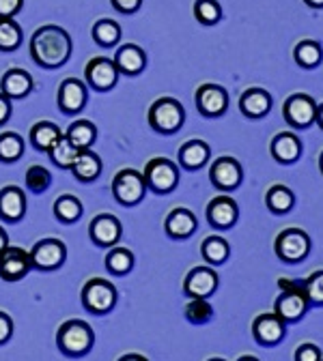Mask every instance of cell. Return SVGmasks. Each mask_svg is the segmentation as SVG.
I'll use <instances>...</instances> for the list:
<instances>
[{
    "label": "cell",
    "mask_w": 323,
    "mask_h": 361,
    "mask_svg": "<svg viewBox=\"0 0 323 361\" xmlns=\"http://www.w3.org/2000/svg\"><path fill=\"white\" fill-rule=\"evenodd\" d=\"M30 56L45 69H59L71 56V37L65 28L48 24L41 26L30 39Z\"/></svg>",
    "instance_id": "6da1fadb"
},
{
    "label": "cell",
    "mask_w": 323,
    "mask_h": 361,
    "mask_svg": "<svg viewBox=\"0 0 323 361\" xmlns=\"http://www.w3.org/2000/svg\"><path fill=\"white\" fill-rule=\"evenodd\" d=\"M95 344V331L84 321H65L57 331V346L67 357H82Z\"/></svg>",
    "instance_id": "7a4b0ae2"
},
{
    "label": "cell",
    "mask_w": 323,
    "mask_h": 361,
    "mask_svg": "<svg viewBox=\"0 0 323 361\" xmlns=\"http://www.w3.org/2000/svg\"><path fill=\"white\" fill-rule=\"evenodd\" d=\"M283 293L274 301V314H278L285 323H298L308 312V301L302 290V282L295 280H278Z\"/></svg>",
    "instance_id": "3957f363"
},
{
    "label": "cell",
    "mask_w": 323,
    "mask_h": 361,
    "mask_svg": "<svg viewBox=\"0 0 323 361\" xmlns=\"http://www.w3.org/2000/svg\"><path fill=\"white\" fill-rule=\"evenodd\" d=\"M117 288L112 282L104 280V278H93V280H88L82 288V305L86 312L90 314H98V316H104L108 312L114 310L117 305Z\"/></svg>",
    "instance_id": "277c9868"
},
{
    "label": "cell",
    "mask_w": 323,
    "mask_h": 361,
    "mask_svg": "<svg viewBox=\"0 0 323 361\" xmlns=\"http://www.w3.org/2000/svg\"><path fill=\"white\" fill-rule=\"evenodd\" d=\"M186 123V110L172 97H160L149 108V127L158 133H175Z\"/></svg>",
    "instance_id": "5b68a950"
},
{
    "label": "cell",
    "mask_w": 323,
    "mask_h": 361,
    "mask_svg": "<svg viewBox=\"0 0 323 361\" xmlns=\"http://www.w3.org/2000/svg\"><path fill=\"white\" fill-rule=\"evenodd\" d=\"M145 194H147V183H145L143 172L127 168V170H121L112 178V196L123 207L138 204L145 198Z\"/></svg>",
    "instance_id": "8992f818"
},
{
    "label": "cell",
    "mask_w": 323,
    "mask_h": 361,
    "mask_svg": "<svg viewBox=\"0 0 323 361\" xmlns=\"http://www.w3.org/2000/svg\"><path fill=\"white\" fill-rule=\"evenodd\" d=\"M145 183L149 190L158 192V194H168L177 188L179 183V170L177 164L166 159V157H155L145 166Z\"/></svg>",
    "instance_id": "52a82bcc"
},
{
    "label": "cell",
    "mask_w": 323,
    "mask_h": 361,
    "mask_svg": "<svg viewBox=\"0 0 323 361\" xmlns=\"http://www.w3.org/2000/svg\"><path fill=\"white\" fill-rule=\"evenodd\" d=\"M274 252L281 260L293 264L302 262L310 252V237L302 228H285L274 243Z\"/></svg>",
    "instance_id": "ba28073f"
},
{
    "label": "cell",
    "mask_w": 323,
    "mask_h": 361,
    "mask_svg": "<svg viewBox=\"0 0 323 361\" xmlns=\"http://www.w3.org/2000/svg\"><path fill=\"white\" fill-rule=\"evenodd\" d=\"M33 269L39 271H57L67 260V247L61 239H41L28 252Z\"/></svg>",
    "instance_id": "9c48e42d"
},
{
    "label": "cell",
    "mask_w": 323,
    "mask_h": 361,
    "mask_svg": "<svg viewBox=\"0 0 323 361\" xmlns=\"http://www.w3.org/2000/svg\"><path fill=\"white\" fill-rule=\"evenodd\" d=\"M209 178L211 183L222 190V192H233L242 185L244 180V168L242 164L235 159V157H218L213 164H211V170H209Z\"/></svg>",
    "instance_id": "30bf717a"
},
{
    "label": "cell",
    "mask_w": 323,
    "mask_h": 361,
    "mask_svg": "<svg viewBox=\"0 0 323 361\" xmlns=\"http://www.w3.org/2000/svg\"><path fill=\"white\" fill-rule=\"evenodd\" d=\"M84 80L90 88L100 90V93H106V90H112L117 86L119 69H117L114 61H110L106 56L90 59L84 69Z\"/></svg>",
    "instance_id": "8fae6325"
},
{
    "label": "cell",
    "mask_w": 323,
    "mask_h": 361,
    "mask_svg": "<svg viewBox=\"0 0 323 361\" xmlns=\"http://www.w3.org/2000/svg\"><path fill=\"white\" fill-rule=\"evenodd\" d=\"M315 112H317V104L310 95L306 93H295L291 95L285 106H283V114L285 121L293 127V129H308L315 123Z\"/></svg>",
    "instance_id": "7c38bea8"
},
{
    "label": "cell",
    "mask_w": 323,
    "mask_h": 361,
    "mask_svg": "<svg viewBox=\"0 0 323 361\" xmlns=\"http://www.w3.org/2000/svg\"><path fill=\"white\" fill-rule=\"evenodd\" d=\"M220 278L211 267H194L183 280V293L190 299H207L218 290Z\"/></svg>",
    "instance_id": "4fadbf2b"
},
{
    "label": "cell",
    "mask_w": 323,
    "mask_h": 361,
    "mask_svg": "<svg viewBox=\"0 0 323 361\" xmlns=\"http://www.w3.org/2000/svg\"><path fill=\"white\" fill-rule=\"evenodd\" d=\"M285 331H287V323L274 312L259 314L252 323V336H254L257 344H261V346H276L278 342H283Z\"/></svg>",
    "instance_id": "5bb4252c"
},
{
    "label": "cell",
    "mask_w": 323,
    "mask_h": 361,
    "mask_svg": "<svg viewBox=\"0 0 323 361\" xmlns=\"http://www.w3.org/2000/svg\"><path fill=\"white\" fill-rule=\"evenodd\" d=\"M30 269H33L30 256L22 247L7 245L3 252H0V278L5 282H20L22 278L28 276Z\"/></svg>",
    "instance_id": "9a60e30c"
},
{
    "label": "cell",
    "mask_w": 323,
    "mask_h": 361,
    "mask_svg": "<svg viewBox=\"0 0 323 361\" xmlns=\"http://www.w3.org/2000/svg\"><path fill=\"white\" fill-rule=\"evenodd\" d=\"M57 102H59V110L63 114H78V112H82L86 102H88L86 84L82 80H76V78H65L61 82V86H59Z\"/></svg>",
    "instance_id": "2e32d148"
},
{
    "label": "cell",
    "mask_w": 323,
    "mask_h": 361,
    "mask_svg": "<svg viewBox=\"0 0 323 361\" xmlns=\"http://www.w3.org/2000/svg\"><path fill=\"white\" fill-rule=\"evenodd\" d=\"M121 233H123L121 221L110 213H102V215L93 217V221L88 226L90 241L100 247H114L121 239Z\"/></svg>",
    "instance_id": "e0dca14e"
},
{
    "label": "cell",
    "mask_w": 323,
    "mask_h": 361,
    "mask_svg": "<svg viewBox=\"0 0 323 361\" xmlns=\"http://www.w3.org/2000/svg\"><path fill=\"white\" fill-rule=\"evenodd\" d=\"M196 108L203 116H222L228 108V93L218 84H201L196 90Z\"/></svg>",
    "instance_id": "ac0fdd59"
},
{
    "label": "cell",
    "mask_w": 323,
    "mask_h": 361,
    "mask_svg": "<svg viewBox=\"0 0 323 361\" xmlns=\"http://www.w3.org/2000/svg\"><path fill=\"white\" fill-rule=\"evenodd\" d=\"M237 217H240L237 202L233 198H228V196H218L207 204V221L218 231L233 228Z\"/></svg>",
    "instance_id": "d6986e66"
},
{
    "label": "cell",
    "mask_w": 323,
    "mask_h": 361,
    "mask_svg": "<svg viewBox=\"0 0 323 361\" xmlns=\"http://www.w3.org/2000/svg\"><path fill=\"white\" fill-rule=\"evenodd\" d=\"M196 217L190 209H172L168 215H166V221H164V231L170 239H188L190 235H194L196 231Z\"/></svg>",
    "instance_id": "ffe728a7"
},
{
    "label": "cell",
    "mask_w": 323,
    "mask_h": 361,
    "mask_svg": "<svg viewBox=\"0 0 323 361\" xmlns=\"http://www.w3.org/2000/svg\"><path fill=\"white\" fill-rule=\"evenodd\" d=\"M269 151H271V157L276 161L289 166V164H293V161L300 159V155H302V142H300V138H298L295 133L283 131L278 135H274Z\"/></svg>",
    "instance_id": "44dd1931"
},
{
    "label": "cell",
    "mask_w": 323,
    "mask_h": 361,
    "mask_svg": "<svg viewBox=\"0 0 323 361\" xmlns=\"http://www.w3.org/2000/svg\"><path fill=\"white\" fill-rule=\"evenodd\" d=\"M35 82L33 75L24 69H9L3 80H0V93L7 95L9 99H24L30 95Z\"/></svg>",
    "instance_id": "7402d4cb"
},
{
    "label": "cell",
    "mask_w": 323,
    "mask_h": 361,
    "mask_svg": "<svg viewBox=\"0 0 323 361\" xmlns=\"http://www.w3.org/2000/svg\"><path fill=\"white\" fill-rule=\"evenodd\" d=\"M26 215V196L18 185L0 190V217L5 221H20Z\"/></svg>",
    "instance_id": "603a6c76"
},
{
    "label": "cell",
    "mask_w": 323,
    "mask_h": 361,
    "mask_svg": "<svg viewBox=\"0 0 323 361\" xmlns=\"http://www.w3.org/2000/svg\"><path fill=\"white\" fill-rule=\"evenodd\" d=\"M240 110L248 118H263L271 110V95L265 88H248L240 97Z\"/></svg>",
    "instance_id": "cb8c5ba5"
},
{
    "label": "cell",
    "mask_w": 323,
    "mask_h": 361,
    "mask_svg": "<svg viewBox=\"0 0 323 361\" xmlns=\"http://www.w3.org/2000/svg\"><path fill=\"white\" fill-rule=\"evenodd\" d=\"M114 65L119 69V73L125 75H138L145 67H147V54L138 48L134 43H125L117 50L114 54Z\"/></svg>",
    "instance_id": "d4e9b609"
},
{
    "label": "cell",
    "mask_w": 323,
    "mask_h": 361,
    "mask_svg": "<svg viewBox=\"0 0 323 361\" xmlns=\"http://www.w3.org/2000/svg\"><path fill=\"white\" fill-rule=\"evenodd\" d=\"M209 155H211V149L205 140H188L183 142L181 149H179V164L186 168V170H199L203 168L207 161H209Z\"/></svg>",
    "instance_id": "484cf974"
},
{
    "label": "cell",
    "mask_w": 323,
    "mask_h": 361,
    "mask_svg": "<svg viewBox=\"0 0 323 361\" xmlns=\"http://www.w3.org/2000/svg\"><path fill=\"white\" fill-rule=\"evenodd\" d=\"M71 172L78 180H82V183H90V180L100 178V174H102V159L90 149H82L71 166Z\"/></svg>",
    "instance_id": "4316f807"
},
{
    "label": "cell",
    "mask_w": 323,
    "mask_h": 361,
    "mask_svg": "<svg viewBox=\"0 0 323 361\" xmlns=\"http://www.w3.org/2000/svg\"><path fill=\"white\" fill-rule=\"evenodd\" d=\"M65 138L76 147V149H90L98 140V127L86 121V118H80V121H74L67 131H65Z\"/></svg>",
    "instance_id": "83f0119b"
},
{
    "label": "cell",
    "mask_w": 323,
    "mask_h": 361,
    "mask_svg": "<svg viewBox=\"0 0 323 361\" xmlns=\"http://www.w3.org/2000/svg\"><path fill=\"white\" fill-rule=\"evenodd\" d=\"M61 135H63V131L59 125H54L50 121H41V123H35L30 127V145L37 151L48 153V149L61 138Z\"/></svg>",
    "instance_id": "f1b7e54d"
},
{
    "label": "cell",
    "mask_w": 323,
    "mask_h": 361,
    "mask_svg": "<svg viewBox=\"0 0 323 361\" xmlns=\"http://www.w3.org/2000/svg\"><path fill=\"white\" fill-rule=\"evenodd\" d=\"M201 256L205 258V262L209 267H220L228 260L230 256V245L226 239L218 237V235H211L207 237L203 243H201Z\"/></svg>",
    "instance_id": "f546056e"
},
{
    "label": "cell",
    "mask_w": 323,
    "mask_h": 361,
    "mask_svg": "<svg viewBox=\"0 0 323 361\" xmlns=\"http://www.w3.org/2000/svg\"><path fill=\"white\" fill-rule=\"evenodd\" d=\"M265 204L274 215H285L295 207V196L287 185H271L265 194Z\"/></svg>",
    "instance_id": "4dcf8cb0"
},
{
    "label": "cell",
    "mask_w": 323,
    "mask_h": 361,
    "mask_svg": "<svg viewBox=\"0 0 323 361\" xmlns=\"http://www.w3.org/2000/svg\"><path fill=\"white\" fill-rule=\"evenodd\" d=\"M293 59L300 67L304 69H315L321 59H323V50H321V45L312 39H304L295 45V50H293Z\"/></svg>",
    "instance_id": "1f68e13d"
},
{
    "label": "cell",
    "mask_w": 323,
    "mask_h": 361,
    "mask_svg": "<svg viewBox=\"0 0 323 361\" xmlns=\"http://www.w3.org/2000/svg\"><path fill=\"white\" fill-rule=\"evenodd\" d=\"M24 32L13 18H0V52H13L20 48Z\"/></svg>",
    "instance_id": "d6a6232c"
},
{
    "label": "cell",
    "mask_w": 323,
    "mask_h": 361,
    "mask_svg": "<svg viewBox=\"0 0 323 361\" xmlns=\"http://www.w3.org/2000/svg\"><path fill=\"white\" fill-rule=\"evenodd\" d=\"M78 153H80V149H76V147L65 138V133H63L61 138L48 149V155H50L52 164H57V166L63 168V170H71V166H74Z\"/></svg>",
    "instance_id": "836d02e7"
},
{
    "label": "cell",
    "mask_w": 323,
    "mask_h": 361,
    "mask_svg": "<svg viewBox=\"0 0 323 361\" xmlns=\"http://www.w3.org/2000/svg\"><path fill=\"white\" fill-rule=\"evenodd\" d=\"M24 140L22 135L13 133V131H5L0 133V161L3 164H13L24 155Z\"/></svg>",
    "instance_id": "e575fe53"
},
{
    "label": "cell",
    "mask_w": 323,
    "mask_h": 361,
    "mask_svg": "<svg viewBox=\"0 0 323 361\" xmlns=\"http://www.w3.org/2000/svg\"><path fill=\"white\" fill-rule=\"evenodd\" d=\"M93 41L102 48H114V45L121 41V26L114 20H100L93 26Z\"/></svg>",
    "instance_id": "d590c367"
},
{
    "label": "cell",
    "mask_w": 323,
    "mask_h": 361,
    "mask_svg": "<svg viewBox=\"0 0 323 361\" xmlns=\"http://www.w3.org/2000/svg\"><path fill=\"white\" fill-rule=\"evenodd\" d=\"M106 269L114 276H125L134 269V254L127 247H112L106 254Z\"/></svg>",
    "instance_id": "8d00e7d4"
},
{
    "label": "cell",
    "mask_w": 323,
    "mask_h": 361,
    "mask_svg": "<svg viewBox=\"0 0 323 361\" xmlns=\"http://www.w3.org/2000/svg\"><path fill=\"white\" fill-rule=\"evenodd\" d=\"M82 202L71 196V194H63L57 198L54 202V215L63 221V224H74L82 217Z\"/></svg>",
    "instance_id": "74e56055"
},
{
    "label": "cell",
    "mask_w": 323,
    "mask_h": 361,
    "mask_svg": "<svg viewBox=\"0 0 323 361\" xmlns=\"http://www.w3.org/2000/svg\"><path fill=\"white\" fill-rule=\"evenodd\" d=\"M26 188L35 194H43L45 190H48L52 185V174L48 168H43V166H30L26 170Z\"/></svg>",
    "instance_id": "f35d334b"
},
{
    "label": "cell",
    "mask_w": 323,
    "mask_h": 361,
    "mask_svg": "<svg viewBox=\"0 0 323 361\" xmlns=\"http://www.w3.org/2000/svg\"><path fill=\"white\" fill-rule=\"evenodd\" d=\"M194 18L203 26H213L222 20V7L218 0H196L194 3Z\"/></svg>",
    "instance_id": "ab89813d"
},
{
    "label": "cell",
    "mask_w": 323,
    "mask_h": 361,
    "mask_svg": "<svg viewBox=\"0 0 323 361\" xmlns=\"http://www.w3.org/2000/svg\"><path fill=\"white\" fill-rule=\"evenodd\" d=\"M186 314V319L192 323V325H205L207 321H211L213 316V307L207 299H190V303L183 310Z\"/></svg>",
    "instance_id": "60d3db41"
},
{
    "label": "cell",
    "mask_w": 323,
    "mask_h": 361,
    "mask_svg": "<svg viewBox=\"0 0 323 361\" xmlns=\"http://www.w3.org/2000/svg\"><path fill=\"white\" fill-rule=\"evenodd\" d=\"M302 290L308 305H323V269L315 271L302 282Z\"/></svg>",
    "instance_id": "b9f144b4"
},
{
    "label": "cell",
    "mask_w": 323,
    "mask_h": 361,
    "mask_svg": "<svg viewBox=\"0 0 323 361\" xmlns=\"http://www.w3.org/2000/svg\"><path fill=\"white\" fill-rule=\"evenodd\" d=\"M321 359H323L321 357V348L310 344V342L298 346V350H295V361H321Z\"/></svg>",
    "instance_id": "7bdbcfd3"
},
{
    "label": "cell",
    "mask_w": 323,
    "mask_h": 361,
    "mask_svg": "<svg viewBox=\"0 0 323 361\" xmlns=\"http://www.w3.org/2000/svg\"><path fill=\"white\" fill-rule=\"evenodd\" d=\"M13 336V321L7 312L0 310V344H7Z\"/></svg>",
    "instance_id": "ee69618b"
},
{
    "label": "cell",
    "mask_w": 323,
    "mask_h": 361,
    "mask_svg": "<svg viewBox=\"0 0 323 361\" xmlns=\"http://www.w3.org/2000/svg\"><path fill=\"white\" fill-rule=\"evenodd\" d=\"M24 7V0H0V18H16Z\"/></svg>",
    "instance_id": "f6af8a7d"
},
{
    "label": "cell",
    "mask_w": 323,
    "mask_h": 361,
    "mask_svg": "<svg viewBox=\"0 0 323 361\" xmlns=\"http://www.w3.org/2000/svg\"><path fill=\"white\" fill-rule=\"evenodd\" d=\"M110 3L121 13H136L138 9H141L143 0H110Z\"/></svg>",
    "instance_id": "bcb514c9"
},
{
    "label": "cell",
    "mask_w": 323,
    "mask_h": 361,
    "mask_svg": "<svg viewBox=\"0 0 323 361\" xmlns=\"http://www.w3.org/2000/svg\"><path fill=\"white\" fill-rule=\"evenodd\" d=\"M11 118V99L0 93V125H5Z\"/></svg>",
    "instance_id": "7dc6e473"
},
{
    "label": "cell",
    "mask_w": 323,
    "mask_h": 361,
    "mask_svg": "<svg viewBox=\"0 0 323 361\" xmlns=\"http://www.w3.org/2000/svg\"><path fill=\"white\" fill-rule=\"evenodd\" d=\"M119 361H149V359L143 357V355H138V353H129V355H123Z\"/></svg>",
    "instance_id": "c3c4849f"
},
{
    "label": "cell",
    "mask_w": 323,
    "mask_h": 361,
    "mask_svg": "<svg viewBox=\"0 0 323 361\" xmlns=\"http://www.w3.org/2000/svg\"><path fill=\"white\" fill-rule=\"evenodd\" d=\"M9 245V235L5 233V228H3V226H0V252H3L5 247Z\"/></svg>",
    "instance_id": "681fc988"
},
{
    "label": "cell",
    "mask_w": 323,
    "mask_h": 361,
    "mask_svg": "<svg viewBox=\"0 0 323 361\" xmlns=\"http://www.w3.org/2000/svg\"><path fill=\"white\" fill-rule=\"evenodd\" d=\"M315 123L323 129V104L317 106V112H315Z\"/></svg>",
    "instance_id": "f907efd6"
},
{
    "label": "cell",
    "mask_w": 323,
    "mask_h": 361,
    "mask_svg": "<svg viewBox=\"0 0 323 361\" xmlns=\"http://www.w3.org/2000/svg\"><path fill=\"white\" fill-rule=\"evenodd\" d=\"M310 9H323V0H304Z\"/></svg>",
    "instance_id": "816d5d0a"
},
{
    "label": "cell",
    "mask_w": 323,
    "mask_h": 361,
    "mask_svg": "<svg viewBox=\"0 0 323 361\" xmlns=\"http://www.w3.org/2000/svg\"><path fill=\"white\" fill-rule=\"evenodd\" d=\"M237 361H259L257 357H252V355H246V357H240Z\"/></svg>",
    "instance_id": "f5cc1de1"
},
{
    "label": "cell",
    "mask_w": 323,
    "mask_h": 361,
    "mask_svg": "<svg viewBox=\"0 0 323 361\" xmlns=\"http://www.w3.org/2000/svg\"><path fill=\"white\" fill-rule=\"evenodd\" d=\"M319 170H321V174H323V151H321V155H319Z\"/></svg>",
    "instance_id": "db71d44e"
},
{
    "label": "cell",
    "mask_w": 323,
    "mask_h": 361,
    "mask_svg": "<svg viewBox=\"0 0 323 361\" xmlns=\"http://www.w3.org/2000/svg\"><path fill=\"white\" fill-rule=\"evenodd\" d=\"M209 361H224V359H220V357H213V359H209Z\"/></svg>",
    "instance_id": "11a10c76"
},
{
    "label": "cell",
    "mask_w": 323,
    "mask_h": 361,
    "mask_svg": "<svg viewBox=\"0 0 323 361\" xmlns=\"http://www.w3.org/2000/svg\"><path fill=\"white\" fill-rule=\"evenodd\" d=\"M321 361H323V359H321Z\"/></svg>",
    "instance_id": "9f6ffc18"
}]
</instances>
